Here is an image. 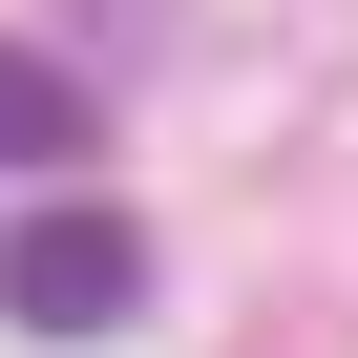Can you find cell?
Segmentation results:
<instances>
[{
    "instance_id": "cell-1",
    "label": "cell",
    "mask_w": 358,
    "mask_h": 358,
    "mask_svg": "<svg viewBox=\"0 0 358 358\" xmlns=\"http://www.w3.org/2000/svg\"><path fill=\"white\" fill-rule=\"evenodd\" d=\"M127 295H148V232H127L106 190H64V211L0 232V316H22V337H106Z\"/></svg>"
},
{
    "instance_id": "cell-2",
    "label": "cell",
    "mask_w": 358,
    "mask_h": 358,
    "mask_svg": "<svg viewBox=\"0 0 358 358\" xmlns=\"http://www.w3.org/2000/svg\"><path fill=\"white\" fill-rule=\"evenodd\" d=\"M85 148H106V106H85L43 43H0V169H85Z\"/></svg>"
}]
</instances>
